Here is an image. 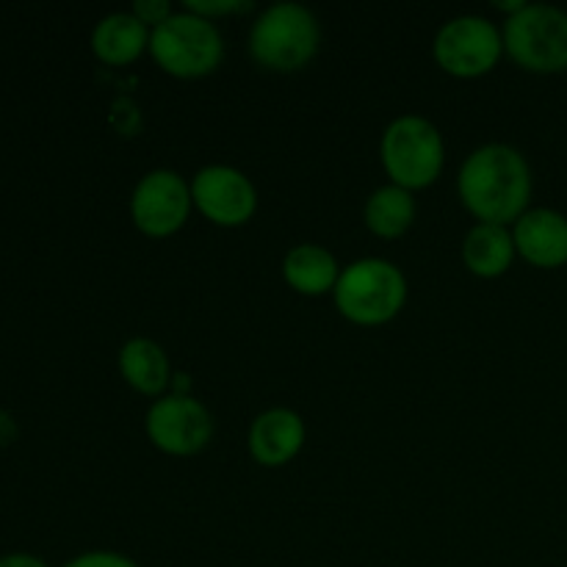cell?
<instances>
[{"label": "cell", "mask_w": 567, "mask_h": 567, "mask_svg": "<svg viewBox=\"0 0 567 567\" xmlns=\"http://www.w3.org/2000/svg\"><path fill=\"white\" fill-rule=\"evenodd\" d=\"M460 199L482 225L518 221L532 199V169L524 155L507 144L474 150L460 169Z\"/></svg>", "instance_id": "6da1fadb"}, {"label": "cell", "mask_w": 567, "mask_h": 567, "mask_svg": "<svg viewBox=\"0 0 567 567\" xmlns=\"http://www.w3.org/2000/svg\"><path fill=\"white\" fill-rule=\"evenodd\" d=\"M332 293L343 319L360 327H380L396 319L404 308L408 282L391 260L363 258L341 271Z\"/></svg>", "instance_id": "7a4b0ae2"}, {"label": "cell", "mask_w": 567, "mask_h": 567, "mask_svg": "<svg viewBox=\"0 0 567 567\" xmlns=\"http://www.w3.org/2000/svg\"><path fill=\"white\" fill-rule=\"evenodd\" d=\"M321 42L313 11L299 3H275L258 17L249 33V50L266 70L297 72L316 55Z\"/></svg>", "instance_id": "3957f363"}, {"label": "cell", "mask_w": 567, "mask_h": 567, "mask_svg": "<svg viewBox=\"0 0 567 567\" xmlns=\"http://www.w3.org/2000/svg\"><path fill=\"white\" fill-rule=\"evenodd\" d=\"M504 50L529 72L567 70V11L548 3H524L507 17Z\"/></svg>", "instance_id": "277c9868"}, {"label": "cell", "mask_w": 567, "mask_h": 567, "mask_svg": "<svg viewBox=\"0 0 567 567\" xmlns=\"http://www.w3.org/2000/svg\"><path fill=\"white\" fill-rule=\"evenodd\" d=\"M150 53L169 75L203 78L221 64L225 44H221V33L214 22L192 14V11H183L153 28Z\"/></svg>", "instance_id": "5b68a950"}, {"label": "cell", "mask_w": 567, "mask_h": 567, "mask_svg": "<svg viewBox=\"0 0 567 567\" xmlns=\"http://www.w3.org/2000/svg\"><path fill=\"white\" fill-rule=\"evenodd\" d=\"M382 166L393 186L426 188L441 177L443 138L424 116H399L382 133Z\"/></svg>", "instance_id": "8992f818"}, {"label": "cell", "mask_w": 567, "mask_h": 567, "mask_svg": "<svg viewBox=\"0 0 567 567\" xmlns=\"http://www.w3.org/2000/svg\"><path fill=\"white\" fill-rule=\"evenodd\" d=\"M435 61L454 78H480L498 64L504 37L491 20L476 14L454 17L437 31Z\"/></svg>", "instance_id": "52a82bcc"}, {"label": "cell", "mask_w": 567, "mask_h": 567, "mask_svg": "<svg viewBox=\"0 0 567 567\" xmlns=\"http://www.w3.org/2000/svg\"><path fill=\"white\" fill-rule=\"evenodd\" d=\"M147 437L155 449L172 457H192L214 437V419L208 408L192 396H164L147 410Z\"/></svg>", "instance_id": "ba28073f"}, {"label": "cell", "mask_w": 567, "mask_h": 567, "mask_svg": "<svg viewBox=\"0 0 567 567\" xmlns=\"http://www.w3.org/2000/svg\"><path fill=\"white\" fill-rule=\"evenodd\" d=\"M192 205V186L177 172L155 169L133 188L131 216L144 236L166 238L186 225Z\"/></svg>", "instance_id": "9c48e42d"}, {"label": "cell", "mask_w": 567, "mask_h": 567, "mask_svg": "<svg viewBox=\"0 0 567 567\" xmlns=\"http://www.w3.org/2000/svg\"><path fill=\"white\" fill-rule=\"evenodd\" d=\"M192 199L199 214L219 227H238L252 219L258 194L249 177L233 166H205L192 183Z\"/></svg>", "instance_id": "30bf717a"}, {"label": "cell", "mask_w": 567, "mask_h": 567, "mask_svg": "<svg viewBox=\"0 0 567 567\" xmlns=\"http://www.w3.org/2000/svg\"><path fill=\"white\" fill-rule=\"evenodd\" d=\"M515 252L540 269H557L567 264V219L559 210H526L513 230Z\"/></svg>", "instance_id": "8fae6325"}, {"label": "cell", "mask_w": 567, "mask_h": 567, "mask_svg": "<svg viewBox=\"0 0 567 567\" xmlns=\"http://www.w3.org/2000/svg\"><path fill=\"white\" fill-rule=\"evenodd\" d=\"M305 446V421L293 410L275 408L260 413L249 426V452L255 463L280 468L291 463Z\"/></svg>", "instance_id": "7c38bea8"}, {"label": "cell", "mask_w": 567, "mask_h": 567, "mask_svg": "<svg viewBox=\"0 0 567 567\" xmlns=\"http://www.w3.org/2000/svg\"><path fill=\"white\" fill-rule=\"evenodd\" d=\"M150 28L138 22L131 11L109 14L97 22L92 33V50L105 64H131L150 48Z\"/></svg>", "instance_id": "4fadbf2b"}, {"label": "cell", "mask_w": 567, "mask_h": 567, "mask_svg": "<svg viewBox=\"0 0 567 567\" xmlns=\"http://www.w3.org/2000/svg\"><path fill=\"white\" fill-rule=\"evenodd\" d=\"M282 277L297 293L321 297L327 291H336L341 271L330 249L319 244H297L282 260Z\"/></svg>", "instance_id": "5bb4252c"}, {"label": "cell", "mask_w": 567, "mask_h": 567, "mask_svg": "<svg viewBox=\"0 0 567 567\" xmlns=\"http://www.w3.org/2000/svg\"><path fill=\"white\" fill-rule=\"evenodd\" d=\"M515 241L513 233L504 225H476L471 227L463 241V264L476 277H502L513 266Z\"/></svg>", "instance_id": "9a60e30c"}, {"label": "cell", "mask_w": 567, "mask_h": 567, "mask_svg": "<svg viewBox=\"0 0 567 567\" xmlns=\"http://www.w3.org/2000/svg\"><path fill=\"white\" fill-rule=\"evenodd\" d=\"M120 371L131 388L144 396H161L169 385V358L150 338H133L120 352Z\"/></svg>", "instance_id": "2e32d148"}, {"label": "cell", "mask_w": 567, "mask_h": 567, "mask_svg": "<svg viewBox=\"0 0 567 567\" xmlns=\"http://www.w3.org/2000/svg\"><path fill=\"white\" fill-rule=\"evenodd\" d=\"M415 199L402 186H382L365 203V225L380 238H399L413 227Z\"/></svg>", "instance_id": "e0dca14e"}, {"label": "cell", "mask_w": 567, "mask_h": 567, "mask_svg": "<svg viewBox=\"0 0 567 567\" xmlns=\"http://www.w3.org/2000/svg\"><path fill=\"white\" fill-rule=\"evenodd\" d=\"M131 14L153 31V28H158L161 22L169 20L175 11H172V6L166 3V0H138V3H133Z\"/></svg>", "instance_id": "ac0fdd59"}, {"label": "cell", "mask_w": 567, "mask_h": 567, "mask_svg": "<svg viewBox=\"0 0 567 567\" xmlns=\"http://www.w3.org/2000/svg\"><path fill=\"white\" fill-rule=\"evenodd\" d=\"M186 9L192 11V14L197 17H205V20L214 22L216 14H233V11H247L252 9L249 3H241V0H219V3H210V0H188Z\"/></svg>", "instance_id": "d6986e66"}, {"label": "cell", "mask_w": 567, "mask_h": 567, "mask_svg": "<svg viewBox=\"0 0 567 567\" xmlns=\"http://www.w3.org/2000/svg\"><path fill=\"white\" fill-rule=\"evenodd\" d=\"M64 567H138L133 559L122 557V554L114 551H89L81 554V557L70 559Z\"/></svg>", "instance_id": "ffe728a7"}, {"label": "cell", "mask_w": 567, "mask_h": 567, "mask_svg": "<svg viewBox=\"0 0 567 567\" xmlns=\"http://www.w3.org/2000/svg\"><path fill=\"white\" fill-rule=\"evenodd\" d=\"M0 567H48L39 557L31 554H9V557H0Z\"/></svg>", "instance_id": "44dd1931"}]
</instances>
